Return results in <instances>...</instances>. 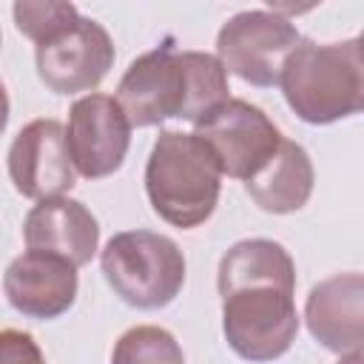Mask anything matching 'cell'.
Returning a JSON list of instances; mask_svg holds the SVG:
<instances>
[{
  "instance_id": "obj_1",
  "label": "cell",
  "mask_w": 364,
  "mask_h": 364,
  "mask_svg": "<svg viewBox=\"0 0 364 364\" xmlns=\"http://www.w3.org/2000/svg\"><path fill=\"white\" fill-rule=\"evenodd\" d=\"M296 267L270 239L236 242L219 262L222 327L230 350L247 361L284 355L299 333Z\"/></svg>"
},
{
  "instance_id": "obj_2",
  "label": "cell",
  "mask_w": 364,
  "mask_h": 364,
  "mask_svg": "<svg viewBox=\"0 0 364 364\" xmlns=\"http://www.w3.org/2000/svg\"><path fill=\"white\" fill-rule=\"evenodd\" d=\"M287 105L310 125L364 111V57L355 40L318 46L301 40L279 80Z\"/></svg>"
},
{
  "instance_id": "obj_3",
  "label": "cell",
  "mask_w": 364,
  "mask_h": 364,
  "mask_svg": "<svg viewBox=\"0 0 364 364\" xmlns=\"http://www.w3.org/2000/svg\"><path fill=\"white\" fill-rule=\"evenodd\" d=\"M222 188V168L196 134L162 131L145 168V191L154 210L176 228L202 225Z\"/></svg>"
},
{
  "instance_id": "obj_4",
  "label": "cell",
  "mask_w": 364,
  "mask_h": 364,
  "mask_svg": "<svg viewBox=\"0 0 364 364\" xmlns=\"http://www.w3.org/2000/svg\"><path fill=\"white\" fill-rule=\"evenodd\" d=\"M111 290L131 307L156 310L171 304L185 284V256L162 233L125 230L111 236L100 256Z\"/></svg>"
},
{
  "instance_id": "obj_5",
  "label": "cell",
  "mask_w": 364,
  "mask_h": 364,
  "mask_svg": "<svg viewBox=\"0 0 364 364\" xmlns=\"http://www.w3.org/2000/svg\"><path fill=\"white\" fill-rule=\"evenodd\" d=\"M301 43L296 26L279 11H242L216 37V54L228 71L250 85H279L293 48Z\"/></svg>"
},
{
  "instance_id": "obj_6",
  "label": "cell",
  "mask_w": 364,
  "mask_h": 364,
  "mask_svg": "<svg viewBox=\"0 0 364 364\" xmlns=\"http://www.w3.org/2000/svg\"><path fill=\"white\" fill-rule=\"evenodd\" d=\"M117 102L128 114L131 125H159L168 117L188 119L191 108V74L185 51L171 46L154 48L136 57L117 88Z\"/></svg>"
},
{
  "instance_id": "obj_7",
  "label": "cell",
  "mask_w": 364,
  "mask_h": 364,
  "mask_svg": "<svg viewBox=\"0 0 364 364\" xmlns=\"http://www.w3.org/2000/svg\"><path fill=\"white\" fill-rule=\"evenodd\" d=\"M216 156L222 173L233 179L256 176L279 151L282 134L267 114L245 100H228L193 131Z\"/></svg>"
},
{
  "instance_id": "obj_8",
  "label": "cell",
  "mask_w": 364,
  "mask_h": 364,
  "mask_svg": "<svg viewBox=\"0 0 364 364\" xmlns=\"http://www.w3.org/2000/svg\"><path fill=\"white\" fill-rule=\"evenodd\" d=\"M37 74L54 94L91 91L114 65V43L108 31L88 17H80L63 34L37 46Z\"/></svg>"
},
{
  "instance_id": "obj_9",
  "label": "cell",
  "mask_w": 364,
  "mask_h": 364,
  "mask_svg": "<svg viewBox=\"0 0 364 364\" xmlns=\"http://www.w3.org/2000/svg\"><path fill=\"white\" fill-rule=\"evenodd\" d=\"M9 176L14 188L37 202L57 199L77 182L65 128L57 119H34L23 125L9 148Z\"/></svg>"
},
{
  "instance_id": "obj_10",
  "label": "cell",
  "mask_w": 364,
  "mask_h": 364,
  "mask_svg": "<svg viewBox=\"0 0 364 364\" xmlns=\"http://www.w3.org/2000/svg\"><path fill=\"white\" fill-rule=\"evenodd\" d=\"M65 139L74 168L88 179H100L122 165L131 142V119L117 97L88 94L71 105Z\"/></svg>"
},
{
  "instance_id": "obj_11",
  "label": "cell",
  "mask_w": 364,
  "mask_h": 364,
  "mask_svg": "<svg viewBox=\"0 0 364 364\" xmlns=\"http://www.w3.org/2000/svg\"><path fill=\"white\" fill-rule=\"evenodd\" d=\"M313 338L341 355L364 353V276L338 273L318 282L304 304Z\"/></svg>"
},
{
  "instance_id": "obj_12",
  "label": "cell",
  "mask_w": 364,
  "mask_h": 364,
  "mask_svg": "<svg viewBox=\"0 0 364 364\" xmlns=\"http://www.w3.org/2000/svg\"><path fill=\"white\" fill-rule=\"evenodd\" d=\"M6 299L14 310L31 318H57L74 304L77 267L60 256L26 250L3 276Z\"/></svg>"
},
{
  "instance_id": "obj_13",
  "label": "cell",
  "mask_w": 364,
  "mask_h": 364,
  "mask_svg": "<svg viewBox=\"0 0 364 364\" xmlns=\"http://www.w3.org/2000/svg\"><path fill=\"white\" fill-rule=\"evenodd\" d=\"M23 236L28 250L51 253L71 262L74 267H82L85 262H91L97 250L100 228L82 202L57 196V199L37 202L28 210Z\"/></svg>"
},
{
  "instance_id": "obj_14",
  "label": "cell",
  "mask_w": 364,
  "mask_h": 364,
  "mask_svg": "<svg viewBox=\"0 0 364 364\" xmlns=\"http://www.w3.org/2000/svg\"><path fill=\"white\" fill-rule=\"evenodd\" d=\"M313 162L299 142L282 139L273 159L245 182L250 199L267 213H293L307 205L313 193Z\"/></svg>"
},
{
  "instance_id": "obj_15",
  "label": "cell",
  "mask_w": 364,
  "mask_h": 364,
  "mask_svg": "<svg viewBox=\"0 0 364 364\" xmlns=\"http://www.w3.org/2000/svg\"><path fill=\"white\" fill-rule=\"evenodd\" d=\"M111 364H185V355L168 330L139 324L119 336Z\"/></svg>"
},
{
  "instance_id": "obj_16",
  "label": "cell",
  "mask_w": 364,
  "mask_h": 364,
  "mask_svg": "<svg viewBox=\"0 0 364 364\" xmlns=\"http://www.w3.org/2000/svg\"><path fill=\"white\" fill-rule=\"evenodd\" d=\"M14 23H17V31L26 34L28 40H34L37 46L63 34L65 28H71L80 14L71 3H54V0H46V3H14Z\"/></svg>"
},
{
  "instance_id": "obj_17",
  "label": "cell",
  "mask_w": 364,
  "mask_h": 364,
  "mask_svg": "<svg viewBox=\"0 0 364 364\" xmlns=\"http://www.w3.org/2000/svg\"><path fill=\"white\" fill-rule=\"evenodd\" d=\"M0 364H46V358L28 333L6 327L0 333Z\"/></svg>"
},
{
  "instance_id": "obj_18",
  "label": "cell",
  "mask_w": 364,
  "mask_h": 364,
  "mask_svg": "<svg viewBox=\"0 0 364 364\" xmlns=\"http://www.w3.org/2000/svg\"><path fill=\"white\" fill-rule=\"evenodd\" d=\"M336 364H364V353H355V355H344L341 361H336Z\"/></svg>"
},
{
  "instance_id": "obj_19",
  "label": "cell",
  "mask_w": 364,
  "mask_h": 364,
  "mask_svg": "<svg viewBox=\"0 0 364 364\" xmlns=\"http://www.w3.org/2000/svg\"><path fill=\"white\" fill-rule=\"evenodd\" d=\"M355 43H358V51H361V57H364V31L358 34V40H355Z\"/></svg>"
}]
</instances>
